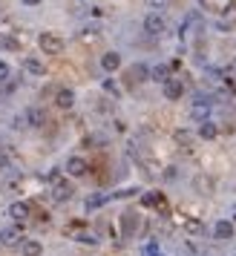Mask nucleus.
Wrapping results in <instances>:
<instances>
[{"label": "nucleus", "instance_id": "obj_9", "mask_svg": "<svg viewBox=\"0 0 236 256\" xmlns=\"http://www.w3.org/2000/svg\"><path fill=\"white\" fill-rule=\"evenodd\" d=\"M29 213H32V208H29L26 202H12V204H9V216H12L14 222H26Z\"/></svg>", "mask_w": 236, "mask_h": 256}, {"label": "nucleus", "instance_id": "obj_30", "mask_svg": "<svg viewBox=\"0 0 236 256\" xmlns=\"http://www.w3.org/2000/svg\"><path fill=\"white\" fill-rule=\"evenodd\" d=\"M20 3H24V6H29V9H32V6H40L44 0H20Z\"/></svg>", "mask_w": 236, "mask_h": 256}, {"label": "nucleus", "instance_id": "obj_12", "mask_svg": "<svg viewBox=\"0 0 236 256\" xmlns=\"http://www.w3.org/2000/svg\"><path fill=\"white\" fill-rule=\"evenodd\" d=\"M24 72L32 75V78H40V75H46V66H44L38 58H26L24 60Z\"/></svg>", "mask_w": 236, "mask_h": 256}, {"label": "nucleus", "instance_id": "obj_29", "mask_svg": "<svg viewBox=\"0 0 236 256\" xmlns=\"http://www.w3.org/2000/svg\"><path fill=\"white\" fill-rule=\"evenodd\" d=\"M12 164V158H9V152H3L0 150V167H9Z\"/></svg>", "mask_w": 236, "mask_h": 256}, {"label": "nucleus", "instance_id": "obj_28", "mask_svg": "<svg viewBox=\"0 0 236 256\" xmlns=\"http://www.w3.org/2000/svg\"><path fill=\"white\" fill-rule=\"evenodd\" d=\"M176 141L178 144H190V132L188 130H176Z\"/></svg>", "mask_w": 236, "mask_h": 256}, {"label": "nucleus", "instance_id": "obj_4", "mask_svg": "<svg viewBox=\"0 0 236 256\" xmlns=\"http://www.w3.org/2000/svg\"><path fill=\"white\" fill-rule=\"evenodd\" d=\"M64 170H66V176H75V178H78V176H84L86 170H90V164H86L84 156H70L66 164H64Z\"/></svg>", "mask_w": 236, "mask_h": 256}, {"label": "nucleus", "instance_id": "obj_2", "mask_svg": "<svg viewBox=\"0 0 236 256\" xmlns=\"http://www.w3.org/2000/svg\"><path fill=\"white\" fill-rule=\"evenodd\" d=\"M190 116L196 118V121H210V98L208 95H196L193 98V106H190Z\"/></svg>", "mask_w": 236, "mask_h": 256}, {"label": "nucleus", "instance_id": "obj_8", "mask_svg": "<svg viewBox=\"0 0 236 256\" xmlns=\"http://www.w3.org/2000/svg\"><path fill=\"white\" fill-rule=\"evenodd\" d=\"M182 95H184V84L178 81V78L164 81V98H167V101H178Z\"/></svg>", "mask_w": 236, "mask_h": 256}, {"label": "nucleus", "instance_id": "obj_13", "mask_svg": "<svg viewBox=\"0 0 236 256\" xmlns=\"http://www.w3.org/2000/svg\"><path fill=\"white\" fill-rule=\"evenodd\" d=\"M55 104H58L60 110H72V106H75V92H72V90H58Z\"/></svg>", "mask_w": 236, "mask_h": 256}, {"label": "nucleus", "instance_id": "obj_20", "mask_svg": "<svg viewBox=\"0 0 236 256\" xmlns=\"http://www.w3.org/2000/svg\"><path fill=\"white\" fill-rule=\"evenodd\" d=\"M0 49H18V38H12V35H0Z\"/></svg>", "mask_w": 236, "mask_h": 256}, {"label": "nucleus", "instance_id": "obj_3", "mask_svg": "<svg viewBox=\"0 0 236 256\" xmlns=\"http://www.w3.org/2000/svg\"><path fill=\"white\" fill-rule=\"evenodd\" d=\"M72 193H75V190H72L70 182H64L60 176L58 178H52V198H55V202H70Z\"/></svg>", "mask_w": 236, "mask_h": 256}, {"label": "nucleus", "instance_id": "obj_7", "mask_svg": "<svg viewBox=\"0 0 236 256\" xmlns=\"http://www.w3.org/2000/svg\"><path fill=\"white\" fill-rule=\"evenodd\" d=\"M234 233H236V224L230 219H219L216 224H213V236H216V239H222V242L234 239Z\"/></svg>", "mask_w": 236, "mask_h": 256}, {"label": "nucleus", "instance_id": "obj_21", "mask_svg": "<svg viewBox=\"0 0 236 256\" xmlns=\"http://www.w3.org/2000/svg\"><path fill=\"white\" fill-rule=\"evenodd\" d=\"M101 86H104V92H110L112 98H118V92H121V90H118V84L112 81V78H106V81L101 84Z\"/></svg>", "mask_w": 236, "mask_h": 256}, {"label": "nucleus", "instance_id": "obj_27", "mask_svg": "<svg viewBox=\"0 0 236 256\" xmlns=\"http://www.w3.org/2000/svg\"><path fill=\"white\" fill-rule=\"evenodd\" d=\"M147 6H150L153 12H162V9L167 6V0H147Z\"/></svg>", "mask_w": 236, "mask_h": 256}, {"label": "nucleus", "instance_id": "obj_26", "mask_svg": "<svg viewBox=\"0 0 236 256\" xmlns=\"http://www.w3.org/2000/svg\"><path fill=\"white\" fill-rule=\"evenodd\" d=\"M136 224H138V219H136V216H132V213H127V216H124V230L130 233L132 228H136Z\"/></svg>", "mask_w": 236, "mask_h": 256}, {"label": "nucleus", "instance_id": "obj_11", "mask_svg": "<svg viewBox=\"0 0 236 256\" xmlns=\"http://www.w3.org/2000/svg\"><path fill=\"white\" fill-rule=\"evenodd\" d=\"M20 256H44V244L38 239H24L20 242Z\"/></svg>", "mask_w": 236, "mask_h": 256}, {"label": "nucleus", "instance_id": "obj_6", "mask_svg": "<svg viewBox=\"0 0 236 256\" xmlns=\"http://www.w3.org/2000/svg\"><path fill=\"white\" fill-rule=\"evenodd\" d=\"M164 26H167L164 18H162L158 12H150L147 18H144V32H147V35H162Z\"/></svg>", "mask_w": 236, "mask_h": 256}, {"label": "nucleus", "instance_id": "obj_18", "mask_svg": "<svg viewBox=\"0 0 236 256\" xmlns=\"http://www.w3.org/2000/svg\"><path fill=\"white\" fill-rule=\"evenodd\" d=\"M142 204L144 208H158V204H162V196H158V193H144Z\"/></svg>", "mask_w": 236, "mask_h": 256}, {"label": "nucleus", "instance_id": "obj_16", "mask_svg": "<svg viewBox=\"0 0 236 256\" xmlns=\"http://www.w3.org/2000/svg\"><path fill=\"white\" fill-rule=\"evenodd\" d=\"M44 121H46L44 110H35V106H29V110H26V124H29V127H40Z\"/></svg>", "mask_w": 236, "mask_h": 256}, {"label": "nucleus", "instance_id": "obj_15", "mask_svg": "<svg viewBox=\"0 0 236 256\" xmlns=\"http://www.w3.org/2000/svg\"><path fill=\"white\" fill-rule=\"evenodd\" d=\"M106 202H110V196H106V193H92V196H86L84 208H86V210H98V208H104Z\"/></svg>", "mask_w": 236, "mask_h": 256}, {"label": "nucleus", "instance_id": "obj_19", "mask_svg": "<svg viewBox=\"0 0 236 256\" xmlns=\"http://www.w3.org/2000/svg\"><path fill=\"white\" fill-rule=\"evenodd\" d=\"M144 78H150V70L144 64H136L132 66V81H144Z\"/></svg>", "mask_w": 236, "mask_h": 256}, {"label": "nucleus", "instance_id": "obj_1", "mask_svg": "<svg viewBox=\"0 0 236 256\" xmlns=\"http://www.w3.org/2000/svg\"><path fill=\"white\" fill-rule=\"evenodd\" d=\"M38 46L44 49L46 55H60V52H64V40H60L55 32H44V35L38 38Z\"/></svg>", "mask_w": 236, "mask_h": 256}, {"label": "nucleus", "instance_id": "obj_25", "mask_svg": "<svg viewBox=\"0 0 236 256\" xmlns=\"http://www.w3.org/2000/svg\"><path fill=\"white\" fill-rule=\"evenodd\" d=\"M75 239H78V242H84V244H98V239H95V236H90V233H75Z\"/></svg>", "mask_w": 236, "mask_h": 256}, {"label": "nucleus", "instance_id": "obj_17", "mask_svg": "<svg viewBox=\"0 0 236 256\" xmlns=\"http://www.w3.org/2000/svg\"><path fill=\"white\" fill-rule=\"evenodd\" d=\"M150 78H153V81H158V84L170 81V66H167V64H158V66H153V70H150Z\"/></svg>", "mask_w": 236, "mask_h": 256}, {"label": "nucleus", "instance_id": "obj_5", "mask_svg": "<svg viewBox=\"0 0 236 256\" xmlns=\"http://www.w3.org/2000/svg\"><path fill=\"white\" fill-rule=\"evenodd\" d=\"M0 242L6 244V248H14V244H20V242H24V230H20V224L3 228V230H0Z\"/></svg>", "mask_w": 236, "mask_h": 256}, {"label": "nucleus", "instance_id": "obj_23", "mask_svg": "<svg viewBox=\"0 0 236 256\" xmlns=\"http://www.w3.org/2000/svg\"><path fill=\"white\" fill-rule=\"evenodd\" d=\"M9 78H12V66L6 60H0V81H9Z\"/></svg>", "mask_w": 236, "mask_h": 256}, {"label": "nucleus", "instance_id": "obj_22", "mask_svg": "<svg viewBox=\"0 0 236 256\" xmlns=\"http://www.w3.org/2000/svg\"><path fill=\"white\" fill-rule=\"evenodd\" d=\"M130 196H138V187H127V190H118V193H112L110 198H130Z\"/></svg>", "mask_w": 236, "mask_h": 256}, {"label": "nucleus", "instance_id": "obj_24", "mask_svg": "<svg viewBox=\"0 0 236 256\" xmlns=\"http://www.w3.org/2000/svg\"><path fill=\"white\" fill-rule=\"evenodd\" d=\"M95 38H98V26H90L81 32V40H95Z\"/></svg>", "mask_w": 236, "mask_h": 256}, {"label": "nucleus", "instance_id": "obj_14", "mask_svg": "<svg viewBox=\"0 0 236 256\" xmlns=\"http://www.w3.org/2000/svg\"><path fill=\"white\" fill-rule=\"evenodd\" d=\"M216 136H219V127H216L213 121H202L199 124V138L202 141H213Z\"/></svg>", "mask_w": 236, "mask_h": 256}, {"label": "nucleus", "instance_id": "obj_10", "mask_svg": "<svg viewBox=\"0 0 236 256\" xmlns=\"http://www.w3.org/2000/svg\"><path fill=\"white\" fill-rule=\"evenodd\" d=\"M118 66H121V55L118 52H104L101 55V70L104 72H118Z\"/></svg>", "mask_w": 236, "mask_h": 256}]
</instances>
